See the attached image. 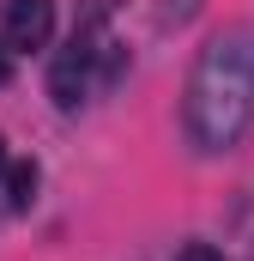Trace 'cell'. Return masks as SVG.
<instances>
[{
  "label": "cell",
  "mask_w": 254,
  "mask_h": 261,
  "mask_svg": "<svg viewBox=\"0 0 254 261\" xmlns=\"http://www.w3.org/2000/svg\"><path fill=\"white\" fill-rule=\"evenodd\" d=\"M176 261H224V255H218L212 243H188V249H182V255H176Z\"/></svg>",
  "instance_id": "5"
},
{
  "label": "cell",
  "mask_w": 254,
  "mask_h": 261,
  "mask_svg": "<svg viewBox=\"0 0 254 261\" xmlns=\"http://www.w3.org/2000/svg\"><path fill=\"white\" fill-rule=\"evenodd\" d=\"M6 79H12V55L0 49V85H6Z\"/></svg>",
  "instance_id": "6"
},
{
  "label": "cell",
  "mask_w": 254,
  "mask_h": 261,
  "mask_svg": "<svg viewBox=\"0 0 254 261\" xmlns=\"http://www.w3.org/2000/svg\"><path fill=\"white\" fill-rule=\"evenodd\" d=\"M55 37V6L49 0H6L0 12V49H43Z\"/></svg>",
  "instance_id": "3"
},
{
  "label": "cell",
  "mask_w": 254,
  "mask_h": 261,
  "mask_svg": "<svg viewBox=\"0 0 254 261\" xmlns=\"http://www.w3.org/2000/svg\"><path fill=\"white\" fill-rule=\"evenodd\" d=\"M0 189H6V206H12V213H24V206L37 200V164H30V158L6 164V170H0Z\"/></svg>",
  "instance_id": "4"
},
{
  "label": "cell",
  "mask_w": 254,
  "mask_h": 261,
  "mask_svg": "<svg viewBox=\"0 0 254 261\" xmlns=\"http://www.w3.org/2000/svg\"><path fill=\"white\" fill-rule=\"evenodd\" d=\"M0 170H6V140H0Z\"/></svg>",
  "instance_id": "7"
},
{
  "label": "cell",
  "mask_w": 254,
  "mask_h": 261,
  "mask_svg": "<svg viewBox=\"0 0 254 261\" xmlns=\"http://www.w3.org/2000/svg\"><path fill=\"white\" fill-rule=\"evenodd\" d=\"M109 49H115V43L97 37V18L79 24L73 43H67L61 55H55V67H49V97H55L61 110H79L85 91H91V73H97V61H109Z\"/></svg>",
  "instance_id": "2"
},
{
  "label": "cell",
  "mask_w": 254,
  "mask_h": 261,
  "mask_svg": "<svg viewBox=\"0 0 254 261\" xmlns=\"http://www.w3.org/2000/svg\"><path fill=\"white\" fill-rule=\"evenodd\" d=\"M248 128H254V31H218L188 73L182 134L200 158H218Z\"/></svg>",
  "instance_id": "1"
}]
</instances>
